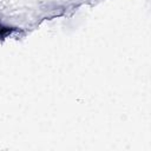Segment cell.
I'll use <instances>...</instances> for the list:
<instances>
[{"label": "cell", "instance_id": "1", "mask_svg": "<svg viewBox=\"0 0 151 151\" xmlns=\"http://www.w3.org/2000/svg\"><path fill=\"white\" fill-rule=\"evenodd\" d=\"M11 32H12V28L11 27H7V26H4L2 24H0V38L6 37Z\"/></svg>", "mask_w": 151, "mask_h": 151}]
</instances>
